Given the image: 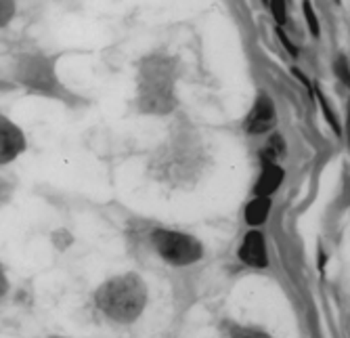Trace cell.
<instances>
[{
    "label": "cell",
    "instance_id": "8",
    "mask_svg": "<svg viewBox=\"0 0 350 338\" xmlns=\"http://www.w3.org/2000/svg\"><path fill=\"white\" fill-rule=\"evenodd\" d=\"M265 162V170L258 179V185H256V194L258 196H271L277 192V187L281 185L283 181V170L275 164V162H269V160H262Z\"/></svg>",
    "mask_w": 350,
    "mask_h": 338
},
{
    "label": "cell",
    "instance_id": "18",
    "mask_svg": "<svg viewBox=\"0 0 350 338\" xmlns=\"http://www.w3.org/2000/svg\"><path fill=\"white\" fill-rule=\"evenodd\" d=\"M9 290V282H7V275L3 271V267H0V298H3Z\"/></svg>",
    "mask_w": 350,
    "mask_h": 338
},
{
    "label": "cell",
    "instance_id": "3",
    "mask_svg": "<svg viewBox=\"0 0 350 338\" xmlns=\"http://www.w3.org/2000/svg\"><path fill=\"white\" fill-rule=\"evenodd\" d=\"M153 246L168 263L178 265V267L196 263L204 255L202 244L193 235L168 231V229H157L153 233Z\"/></svg>",
    "mask_w": 350,
    "mask_h": 338
},
{
    "label": "cell",
    "instance_id": "4",
    "mask_svg": "<svg viewBox=\"0 0 350 338\" xmlns=\"http://www.w3.org/2000/svg\"><path fill=\"white\" fill-rule=\"evenodd\" d=\"M17 76L25 86L44 90V93H51V90L57 88V76L53 64L44 57H23L17 68Z\"/></svg>",
    "mask_w": 350,
    "mask_h": 338
},
{
    "label": "cell",
    "instance_id": "6",
    "mask_svg": "<svg viewBox=\"0 0 350 338\" xmlns=\"http://www.w3.org/2000/svg\"><path fill=\"white\" fill-rule=\"evenodd\" d=\"M25 149L23 133L13 125L11 120L0 116V164L15 160Z\"/></svg>",
    "mask_w": 350,
    "mask_h": 338
},
{
    "label": "cell",
    "instance_id": "11",
    "mask_svg": "<svg viewBox=\"0 0 350 338\" xmlns=\"http://www.w3.org/2000/svg\"><path fill=\"white\" fill-rule=\"evenodd\" d=\"M302 9H304V17H306V21H308V27H310L312 36H319L321 29H319V21H317V15H314V11H312L310 0H304Z\"/></svg>",
    "mask_w": 350,
    "mask_h": 338
},
{
    "label": "cell",
    "instance_id": "19",
    "mask_svg": "<svg viewBox=\"0 0 350 338\" xmlns=\"http://www.w3.org/2000/svg\"><path fill=\"white\" fill-rule=\"evenodd\" d=\"M265 3H267V0H265Z\"/></svg>",
    "mask_w": 350,
    "mask_h": 338
},
{
    "label": "cell",
    "instance_id": "17",
    "mask_svg": "<svg viewBox=\"0 0 350 338\" xmlns=\"http://www.w3.org/2000/svg\"><path fill=\"white\" fill-rule=\"evenodd\" d=\"M9 196H11V187H9V183L0 179V204L7 202V200H9Z\"/></svg>",
    "mask_w": 350,
    "mask_h": 338
},
{
    "label": "cell",
    "instance_id": "9",
    "mask_svg": "<svg viewBox=\"0 0 350 338\" xmlns=\"http://www.w3.org/2000/svg\"><path fill=\"white\" fill-rule=\"evenodd\" d=\"M271 212V200L269 196H258L254 202L247 204L245 208V221L250 225H262Z\"/></svg>",
    "mask_w": 350,
    "mask_h": 338
},
{
    "label": "cell",
    "instance_id": "13",
    "mask_svg": "<svg viewBox=\"0 0 350 338\" xmlns=\"http://www.w3.org/2000/svg\"><path fill=\"white\" fill-rule=\"evenodd\" d=\"M271 11H273V17L277 19L279 25L285 23V19H288V11H285V0H267Z\"/></svg>",
    "mask_w": 350,
    "mask_h": 338
},
{
    "label": "cell",
    "instance_id": "16",
    "mask_svg": "<svg viewBox=\"0 0 350 338\" xmlns=\"http://www.w3.org/2000/svg\"><path fill=\"white\" fill-rule=\"evenodd\" d=\"M277 36H279V40L283 42V47H285V49H288V53H290V55L298 57V49H296V47H294V44L290 42V38H288V36H285V32H283V29H279V27H277Z\"/></svg>",
    "mask_w": 350,
    "mask_h": 338
},
{
    "label": "cell",
    "instance_id": "5",
    "mask_svg": "<svg viewBox=\"0 0 350 338\" xmlns=\"http://www.w3.org/2000/svg\"><path fill=\"white\" fill-rule=\"evenodd\" d=\"M277 125V114H275V103L269 95H258L256 103H254L252 112L245 118V133L250 135H265Z\"/></svg>",
    "mask_w": 350,
    "mask_h": 338
},
{
    "label": "cell",
    "instance_id": "10",
    "mask_svg": "<svg viewBox=\"0 0 350 338\" xmlns=\"http://www.w3.org/2000/svg\"><path fill=\"white\" fill-rule=\"evenodd\" d=\"M283 149H285V145H283V139L279 137V135H275L271 141H269V145H267V149L260 153V158L262 160H269V162H275L281 153H283Z\"/></svg>",
    "mask_w": 350,
    "mask_h": 338
},
{
    "label": "cell",
    "instance_id": "14",
    "mask_svg": "<svg viewBox=\"0 0 350 338\" xmlns=\"http://www.w3.org/2000/svg\"><path fill=\"white\" fill-rule=\"evenodd\" d=\"M317 97H319V103H321V107H323V112H325V116H327V122L334 127V131L336 133H340V125H338V120H336V116H334V112H332V107H329V103H327V99L317 90Z\"/></svg>",
    "mask_w": 350,
    "mask_h": 338
},
{
    "label": "cell",
    "instance_id": "15",
    "mask_svg": "<svg viewBox=\"0 0 350 338\" xmlns=\"http://www.w3.org/2000/svg\"><path fill=\"white\" fill-rule=\"evenodd\" d=\"M336 74L340 76L342 82L348 84V61H346V57H338V61H336Z\"/></svg>",
    "mask_w": 350,
    "mask_h": 338
},
{
    "label": "cell",
    "instance_id": "7",
    "mask_svg": "<svg viewBox=\"0 0 350 338\" xmlns=\"http://www.w3.org/2000/svg\"><path fill=\"white\" fill-rule=\"evenodd\" d=\"M241 261H245L252 267H267V244L262 233L258 231H250L241 244V250H239Z\"/></svg>",
    "mask_w": 350,
    "mask_h": 338
},
{
    "label": "cell",
    "instance_id": "2",
    "mask_svg": "<svg viewBox=\"0 0 350 338\" xmlns=\"http://www.w3.org/2000/svg\"><path fill=\"white\" fill-rule=\"evenodd\" d=\"M147 302V288L135 273L120 275L97 290L99 309L116 322H135Z\"/></svg>",
    "mask_w": 350,
    "mask_h": 338
},
{
    "label": "cell",
    "instance_id": "12",
    "mask_svg": "<svg viewBox=\"0 0 350 338\" xmlns=\"http://www.w3.org/2000/svg\"><path fill=\"white\" fill-rule=\"evenodd\" d=\"M15 15V0H0V27L7 25Z\"/></svg>",
    "mask_w": 350,
    "mask_h": 338
},
{
    "label": "cell",
    "instance_id": "1",
    "mask_svg": "<svg viewBox=\"0 0 350 338\" xmlns=\"http://www.w3.org/2000/svg\"><path fill=\"white\" fill-rule=\"evenodd\" d=\"M176 64L166 55H151L139 68V107L145 114L164 116L176 107Z\"/></svg>",
    "mask_w": 350,
    "mask_h": 338
}]
</instances>
